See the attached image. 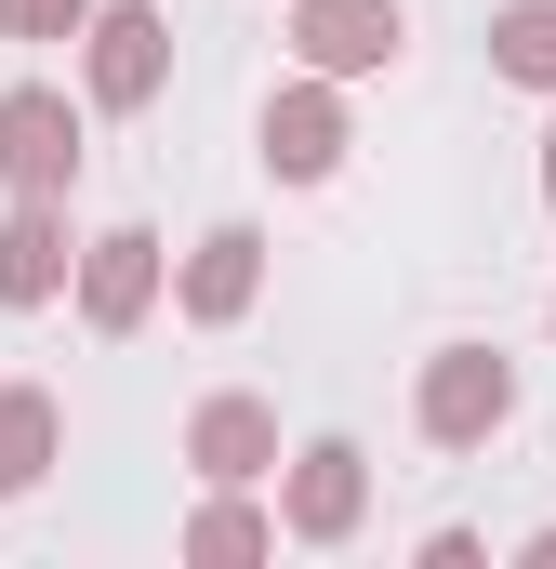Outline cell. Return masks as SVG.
Instances as JSON below:
<instances>
[{
    "label": "cell",
    "mask_w": 556,
    "mask_h": 569,
    "mask_svg": "<svg viewBox=\"0 0 556 569\" xmlns=\"http://www.w3.org/2000/svg\"><path fill=\"white\" fill-rule=\"evenodd\" d=\"M504 411H517V385H504V358H477V345H450V358H437V385H424V425H437L450 450H464V437H490Z\"/></svg>",
    "instance_id": "cell-1"
},
{
    "label": "cell",
    "mask_w": 556,
    "mask_h": 569,
    "mask_svg": "<svg viewBox=\"0 0 556 569\" xmlns=\"http://www.w3.org/2000/svg\"><path fill=\"white\" fill-rule=\"evenodd\" d=\"M0 172H13L27 199L80 172V133H67V107H53V93H13V107H0Z\"/></svg>",
    "instance_id": "cell-2"
},
{
    "label": "cell",
    "mask_w": 556,
    "mask_h": 569,
    "mask_svg": "<svg viewBox=\"0 0 556 569\" xmlns=\"http://www.w3.org/2000/svg\"><path fill=\"white\" fill-rule=\"evenodd\" d=\"M305 53L318 67H385L398 53V0H305Z\"/></svg>",
    "instance_id": "cell-3"
},
{
    "label": "cell",
    "mask_w": 556,
    "mask_h": 569,
    "mask_svg": "<svg viewBox=\"0 0 556 569\" xmlns=\"http://www.w3.org/2000/svg\"><path fill=\"white\" fill-rule=\"evenodd\" d=\"M93 93H107V107H146V93H159V13L120 0V13L93 27Z\"/></svg>",
    "instance_id": "cell-4"
},
{
    "label": "cell",
    "mask_w": 556,
    "mask_h": 569,
    "mask_svg": "<svg viewBox=\"0 0 556 569\" xmlns=\"http://www.w3.org/2000/svg\"><path fill=\"white\" fill-rule=\"evenodd\" d=\"M345 517H358V450H345V437H318V450H305V490H291V530H318V543H331Z\"/></svg>",
    "instance_id": "cell-5"
},
{
    "label": "cell",
    "mask_w": 556,
    "mask_h": 569,
    "mask_svg": "<svg viewBox=\"0 0 556 569\" xmlns=\"http://www.w3.org/2000/svg\"><path fill=\"white\" fill-rule=\"evenodd\" d=\"M331 146H345L331 93H291V107H266V159H278V172H331Z\"/></svg>",
    "instance_id": "cell-6"
},
{
    "label": "cell",
    "mask_w": 556,
    "mask_h": 569,
    "mask_svg": "<svg viewBox=\"0 0 556 569\" xmlns=\"http://www.w3.org/2000/svg\"><path fill=\"white\" fill-rule=\"evenodd\" d=\"M252 252H266V239H252V226H226V239L199 252V279H186V305H199V318H239V291H252Z\"/></svg>",
    "instance_id": "cell-7"
},
{
    "label": "cell",
    "mask_w": 556,
    "mask_h": 569,
    "mask_svg": "<svg viewBox=\"0 0 556 569\" xmlns=\"http://www.w3.org/2000/svg\"><path fill=\"white\" fill-rule=\"evenodd\" d=\"M53 291V212H13V239H0V305H40Z\"/></svg>",
    "instance_id": "cell-8"
},
{
    "label": "cell",
    "mask_w": 556,
    "mask_h": 569,
    "mask_svg": "<svg viewBox=\"0 0 556 569\" xmlns=\"http://www.w3.org/2000/svg\"><path fill=\"white\" fill-rule=\"evenodd\" d=\"M490 53H504L517 80H556V0H517V13L490 27Z\"/></svg>",
    "instance_id": "cell-9"
},
{
    "label": "cell",
    "mask_w": 556,
    "mask_h": 569,
    "mask_svg": "<svg viewBox=\"0 0 556 569\" xmlns=\"http://www.w3.org/2000/svg\"><path fill=\"white\" fill-rule=\"evenodd\" d=\"M146 252L159 239H93V318H133L146 305Z\"/></svg>",
    "instance_id": "cell-10"
},
{
    "label": "cell",
    "mask_w": 556,
    "mask_h": 569,
    "mask_svg": "<svg viewBox=\"0 0 556 569\" xmlns=\"http://www.w3.org/2000/svg\"><path fill=\"white\" fill-rule=\"evenodd\" d=\"M40 450H53V411H40V398H0V490H27Z\"/></svg>",
    "instance_id": "cell-11"
},
{
    "label": "cell",
    "mask_w": 556,
    "mask_h": 569,
    "mask_svg": "<svg viewBox=\"0 0 556 569\" xmlns=\"http://www.w3.org/2000/svg\"><path fill=\"white\" fill-rule=\"evenodd\" d=\"M252 450H266V411H239V398L199 411V463H212V477H252Z\"/></svg>",
    "instance_id": "cell-12"
},
{
    "label": "cell",
    "mask_w": 556,
    "mask_h": 569,
    "mask_svg": "<svg viewBox=\"0 0 556 569\" xmlns=\"http://www.w3.org/2000/svg\"><path fill=\"white\" fill-rule=\"evenodd\" d=\"M93 0H0V27H27V40H53V27H80Z\"/></svg>",
    "instance_id": "cell-13"
},
{
    "label": "cell",
    "mask_w": 556,
    "mask_h": 569,
    "mask_svg": "<svg viewBox=\"0 0 556 569\" xmlns=\"http://www.w3.org/2000/svg\"><path fill=\"white\" fill-rule=\"evenodd\" d=\"M544 186H556V159H544Z\"/></svg>",
    "instance_id": "cell-14"
}]
</instances>
